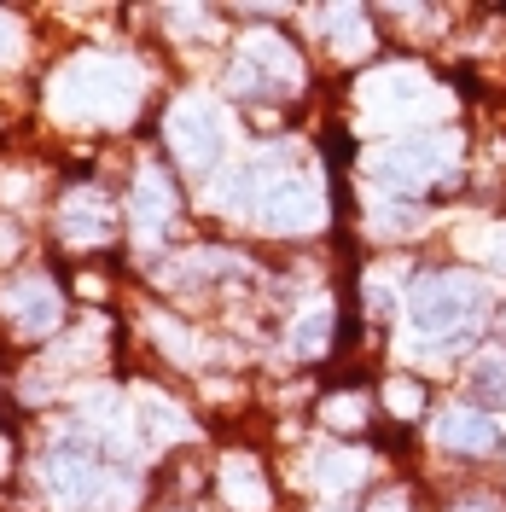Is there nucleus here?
<instances>
[{
  "label": "nucleus",
  "instance_id": "obj_19",
  "mask_svg": "<svg viewBox=\"0 0 506 512\" xmlns=\"http://www.w3.org/2000/svg\"><path fill=\"white\" fill-rule=\"evenodd\" d=\"M18 47H24V35H18V24L0 12V64H12L18 59Z\"/></svg>",
  "mask_w": 506,
  "mask_h": 512
},
{
  "label": "nucleus",
  "instance_id": "obj_18",
  "mask_svg": "<svg viewBox=\"0 0 506 512\" xmlns=\"http://www.w3.org/2000/svg\"><path fill=\"white\" fill-rule=\"evenodd\" d=\"M326 419H332V425H355V419H361V396H332V402H326Z\"/></svg>",
  "mask_w": 506,
  "mask_h": 512
},
{
  "label": "nucleus",
  "instance_id": "obj_6",
  "mask_svg": "<svg viewBox=\"0 0 506 512\" xmlns=\"http://www.w3.org/2000/svg\"><path fill=\"white\" fill-rule=\"evenodd\" d=\"M41 478H47V489L59 495L64 507H76V512L105 501V466H99L82 443H59L53 448L47 466H41Z\"/></svg>",
  "mask_w": 506,
  "mask_h": 512
},
{
  "label": "nucleus",
  "instance_id": "obj_22",
  "mask_svg": "<svg viewBox=\"0 0 506 512\" xmlns=\"http://www.w3.org/2000/svg\"><path fill=\"white\" fill-rule=\"evenodd\" d=\"M320 512H332V507H320Z\"/></svg>",
  "mask_w": 506,
  "mask_h": 512
},
{
  "label": "nucleus",
  "instance_id": "obj_11",
  "mask_svg": "<svg viewBox=\"0 0 506 512\" xmlns=\"http://www.w3.org/2000/svg\"><path fill=\"white\" fill-rule=\"evenodd\" d=\"M6 315L18 320V332H53L59 326V291L47 280H24L6 291Z\"/></svg>",
  "mask_w": 506,
  "mask_h": 512
},
{
  "label": "nucleus",
  "instance_id": "obj_17",
  "mask_svg": "<svg viewBox=\"0 0 506 512\" xmlns=\"http://www.w3.org/2000/svg\"><path fill=\"white\" fill-rule=\"evenodd\" d=\"M384 402H390V408H396V414L408 419V414H419V402H425V396H419V384L396 379V384H390V390H384Z\"/></svg>",
  "mask_w": 506,
  "mask_h": 512
},
{
  "label": "nucleus",
  "instance_id": "obj_12",
  "mask_svg": "<svg viewBox=\"0 0 506 512\" xmlns=\"http://www.w3.org/2000/svg\"><path fill=\"white\" fill-rule=\"evenodd\" d=\"M59 227H64V239H88L94 245V239L111 233V204L99 192H70L59 210Z\"/></svg>",
  "mask_w": 506,
  "mask_h": 512
},
{
  "label": "nucleus",
  "instance_id": "obj_1",
  "mask_svg": "<svg viewBox=\"0 0 506 512\" xmlns=\"http://www.w3.org/2000/svg\"><path fill=\"white\" fill-rule=\"evenodd\" d=\"M140 105V70L111 53H82L53 76V111L70 123H117Z\"/></svg>",
  "mask_w": 506,
  "mask_h": 512
},
{
  "label": "nucleus",
  "instance_id": "obj_9",
  "mask_svg": "<svg viewBox=\"0 0 506 512\" xmlns=\"http://www.w3.org/2000/svg\"><path fill=\"white\" fill-rule=\"evenodd\" d=\"M128 216H134V233H140V239H158L163 227H169V216H175V187L163 181L158 169H146V175L134 181Z\"/></svg>",
  "mask_w": 506,
  "mask_h": 512
},
{
  "label": "nucleus",
  "instance_id": "obj_2",
  "mask_svg": "<svg viewBox=\"0 0 506 512\" xmlns=\"http://www.w3.org/2000/svg\"><path fill=\"white\" fill-rule=\"evenodd\" d=\"M477 315H483V286L466 280V274H431L408 297L413 332L419 338H437V344H466Z\"/></svg>",
  "mask_w": 506,
  "mask_h": 512
},
{
  "label": "nucleus",
  "instance_id": "obj_3",
  "mask_svg": "<svg viewBox=\"0 0 506 512\" xmlns=\"http://www.w3.org/2000/svg\"><path fill=\"white\" fill-rule=\"evenodd\" d=\"M256 192H251V216L268 233H309L326 222V192L315 175H268V158H256Z\"/></svg>",
  "mask_w": 506,
  "mask_h": 512
},
{
  "label": "nucleus",
  "instance_id": "obj_15",
  "mask_svg": "<svg viewBox=\"0 0 506 512\" xmlns=\"http://www.w3.org/2000/svg\"><path fill=\"white\" fill-rule=\"evenodd\" d=\"M320 24L332 30V47H338V53H367V18H361L355 6H332Z\"/></svg>",
  "mask_w": 506,
  "mask_h": 512
},
{
  "label": "nucleus",
  "instance_id": "obj_5",
  "mask_svg": "<svg viewBox=\"0 0 506 512\" xmlns=\"http://www.w3.org/2000/svg\"><path fill=\"white\" fill-rule=\"evenodd\" d=\"M163 128H169V146L187 169H210L227 152V111L216 99H181L163 117Z\"/></svg>",
  "mask_w": 506,
  "mask_h": 512
},
{
  "label": "nucleus",
  "instance_id": "obj_10",
  "mask_svg": "<svg viewBox=\"0 0 506 512\" xmlns=\"http://www.w3.org/2000/svg\"><path fill=\"white\" fill-rule=\"evenodd\" d=\"M437 443L460 448V454H489V448L501 443V425L489 414H477V408H448L437 419Z\"/></svg>",
  "mask_w": 506,
  "mask_h": 512
},
{
  "label": "nucleus",
  "instance_id": "obj_20",
  "mask_svg": "<svg viewBox=\"0 0 506 512\" xmlns=\"http://www.w3.org/2000/svg\"><path fill=\"white\" fill-rule=\"evenodd\" d=\"M373 512H408V501H402V495H384V501H379Z\"/></svg>",
  "mask_w": 506,
  "mask_h": 512
},
{
  "label": "nucleus",
  "instance_id": "obj_14",
  "mask_svg": "<svg viewBox=\"0 0 506 512\" xmlns=\"http://www.w3.org/2000/svg\"><path fill=\"white\" fill-rule=\"evenodd\" d=\"M222 495H227V501H233L239 512H262V507H268V489H262V478H256L251 460H227Z\"/></svg>",
  "mask_w": 506,
  "mask_h": 512
},
{
  "label": "nucleus",
  "instance_id": "obj_21",
  "mask_svg": "<svg viewBox=\"0 0 506 512\" xmlns=\"http://www.w3.org/2000/svg\"><path fill=\"white\" fill-rule=\"evenodd\" d=\"M495 268H501V274H506V233H501V239H495Z\"/></svg>",
  "mask_w": 506,
  "mask_h": 512
},
{
  "label": "nucleus",
  "instance_id": "obj_16",
  "mask_svg": "<svg viewBox=\"0 0 506 512\" xmlns=\"http://www.w3.org/2000/svg\"><path fill=\"white\" fill-rule=\"evenodd\" d=\"M326 309H309L303 315V326H297V355H315V350H326Z\"/></svg>",
  "mask_w": 506,
  "mask_h": 512
},
{
  "label": "nucleus",
  "instance_id": "obj_7",
  "mask_svg": "<svg viewBox=\"0 0 506 512\" xmlns=\"http://www.w3.org/2000/svg\"><path fill=\"white\" fill-rule=\"evenodd\" d=\"M239 94H285V88H297L303 82V70H297V59L285 53V41H274V35H256L251 47H245V59L233 64V76H227Z\"/></svg>",
  "mask_w": 506,
  "mask_h": 512
},
{
  "label": "nucleus",
  "instance_id": "obj_13",
  "mask_svg": "<svg viewBox=\"0 0 506 512\" xmlns=\"http://www.w3.org/2000/svg\"><path fill=\"white\" fill-rule=\"evenodd\" d=\"M361 454H315V466H309V483H315L320 495H344L349 483H361Z\"/></svg>",
  "mask_w": 506,
  "mask_h": 512
},
{
  "label": "nucleus",
  "instance_id": "obj_8",
  "mask_svg": "<svg viewBox=\"0 0 506 512\" xmlns=\"http://www.w3.org/2000/svg\"><path fill=\"white\" fill-rule=\"evenodd\" d=\"M361 105L373 117H402V111H419L425 105V76L419 70H384L361 88Z\"/></svg>",
  "mask_w": 506,
  "mask_h": 512
},
{
  "label": "nucleus",
  "instance_id": "obj_4",
  "mask_svg": "<svg viewBox=\"0 0 506 512\" xmlns=\"http://www.w3.org/2000/svg\"><path fill=\"white\" fill-rule=\"evenodd\" d=\"M454 152H460L454 134H402V140H390L379 158L367 163V175L384 192H425L431 181H443Z\"/></svg>",
  "mask_w": 506,
  "mask_h": 512
}]
</instances>
